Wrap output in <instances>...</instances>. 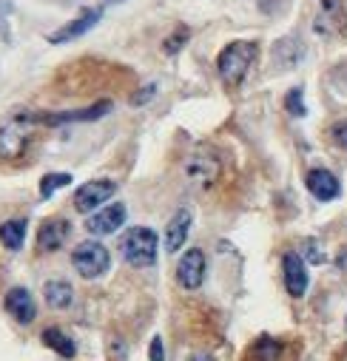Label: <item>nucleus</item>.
I'll list each match as a JSON object with an SVG mask.
<instances>
[{"mask_svg":"<svg viewBox=\"0 0 347 361\" xmlns=\"http://www.w3.org/2000/svg\"><path fill=\"white\" fill-rule=\"evenodd\" d=\"M253 60H256V43H250V40L228 43L217 57V68H219V77L225 80V85H239L245 80L248 68L253 66Z\"/></svg>","mask_w":347,"mask_h":361,"instance_id":"obj_1","label":"nucleus"},{"mask_svg":"<svg viewBox=\"0 0 347 361\" xmlns=\"http://www.w3.org/2000/svg\"><path fill=\"white\" fill-rule=\"evenodd\" d=\"M159 239L151 228H128L120 239V253L131 267H151L157 262Z\"/></svg>","mask_w":347,"mask_h":361,"instance_id":"obj_2","label":"nucleus"},{"mask_svg":"<svg viewBox=\"0 0 347 361\" xmlns=\"http://www.w3.org/2000/svg\"><path fill=\"white\" fill-rule=\"evenodd\" d=\"M71 264H74V270L83 279H100L109 270V264H111V253H109L106 245H100L95 239L92 242H80L74 247V253H71Z\"/></svg>","mask_w":347,"mask_h":361,"instance_id":"obj_3","label":"nucleus"},{"mask_svg":"<svg viewBox=\"0 0 347 361\" xmlns=\"http://www.w3.org/2000/svg\"><path fill=\"white\" fill-rule=\"evenodd\" d=\"M117 194V183H111V179H92V183H85L77 188L74 194V208L80 214H95L100 211L103 202H109L111 197Z\"/></svg>","mask_w":347,"mask_h":361,"instance_id":"obj_4","label":"nucleus"},{"mask_svg":"<svg viewBox=\"0 0 347 361\" xmlns=\"http://www.w3.org/2000/svg\"><path fill=\"white\" fill-rule=\"evenodd\" d=\"M205 253L200 250V247H191V250H185L183 253V259H180V264H177V282L185 288V290H197V288H202V282H205Z\"/></svg>","mask_w":347,"mask_h":361,"instance_id":"obj_5","label":"nucleus"},{"mask_svg":"<svg viewBox=\"0 0 347 361\" xmlns=\"http://www.w3.org/2000/svg\"><path fill=\"white\" fill-rule=\"evenodd\" d=\"M185 173H188V179H191L194 185L208 188L214 179L219 176V159H217L211 151H197V154L188 157V162H185Z\"/></svg>","mask_w":347,"mask_h":361,"instance_id":"obj_6","label":"nucleus"},{"mask_svg":"<svg viewBox=\"0 0 347 361\" xmlns=\"http://www.w3.org/2000/svg\"><path fill=\"white\" fill-rule=\"evenodd\" d=\"M123 225H126V205L123 202L106 205L85 219V228H89V233H95V236H109V233L120 231Z\"/></svg>","mask_w":347,"mask_h":361,"instance_id":"obj_7","label":"nucleus"},{"mask_svg":"<svg viewBox=\"0 0 347 361\" xmlns=\"http://www.w3.org/2000/svg\"><path fill=\"white\" fill-rule=\"evenodd\" d=\"M282 274H285V288L293 299H302L308 293V267L299 253H285L282 256Z\"/></svg>","mask_w":347,"mask_h":361,"instance_id":"obj_8","label":"nucleus"},{"mask_svg":"<svg viewBox=\"0 0 347 361\" xmlns=\"http://www.w3.org/2000/svg\"><path fill=\"white\" fill-rule=\"evenodd\" d=\"M103 18V9H83L74 20H68L63 29H57L54 35H49V43H68V40H74V37H83L89 29H95L97 26V20Z\"/></svg>","mask_w":347,"mask_h":361,"instance_id":"obj_9","label":"nucleus"},{"mask_svg":"<svg viewBox=\"0 0 347 361\" xmlns=\"http://www.w3.org/2000/svg\"><path fill=\"white\" fill-rule=\"evenodd\" d=\"M26 123H32L29 114L26 117H18V120H9L4 128H0V154H4V157H15V154L23 151L26 134H29V126Z\"/></svg>","mask_w":347,"mask_h":361,"instance_id":"obj_10","label":"nucleus"},{"mask_svg":"<svg viewBox=\"0 0 347 361\" xmlns=\"http://www.w3.org/2000/svg\"><path fill=\"white\" fill-rule=\"evenodd\" d=\"M305 185H308V191H310L316 200H322V202L336 200V197H339V191H341L336 173H330L327 168H313V171H308Z\"/></svg>","mask_w":347,"mask_h":361,"instance_id":"obj_11","label":"nucleus"},{"mask_svg":"<svg viewBox=\"0 0 347 361\" xmlns=\"http://www.w3.org/2000/svg\"><path fill=\"white\" fill-rule=\"evenodd\" d=\"M4 307L9 310V316H15L20 324H32L37 316V305L32 299V293L26 288H12L4 299Z\"/></svg>","mask_w":347,"mask_h":361,"instance_id":"obj_12","label":"nucleus"},{"mask_svg":"<svg viewBox=\"0 0 347 361\" xmlns=\"http://www.w3.org/2000/svg\"><path fill=\"white\" fill-rule=\"evenodd\" d=\"M188 233H191V211L180 208L177 214L171 216V222L165 225V250L168 253H177L185 245Z\"/></svg>","mask_w":347,"mask_h":361,"instance_id":"obj_13","label":"nucleus"},{"mask_svg":"<svg viewBox=\"0 0 347 361\" xmlns=\"http://www.w3.org/2000/svg\"><path fill=\"white\" fill-rule=\"evenodd\" d=\"M344 0H322V9L316 18V32L319 35H336L344 29Z\"/></svg>","mask_w":347,"mask_h":361,"instance_id":"obj_14","label":"nucleus"},{"mask_svg":"<svg viewBox=\"0 0 347 361\" xmlns=\"http://www.w3.org/2000/svg\"><path fill=\"white\" fill-rule=\"evenodd\" d=\"M68 222L66 219H49V222H43L40 225V233H37V245H40V250H60L63 245H66V239H68Z\"/></svg>","mask_w":347,"mask_h":361,"instance_id":"obj_15","label":"nucleus"},{"mask_svg":"<svg viewBox=\"0 0 347 361\" xmlns=\"http://www.w3.org/2000/svg\"><path fill=\"white\" fill-rule=\"evenodd\" d=\"M109 111H111V103L103 100V103H97V106H92V109L60 111V114H49V117H40V120L49 123V126H60V123H89V120H100V117L109 114Z\"/></svg>","mask_w":347,"mask_h":361,"instance_id":"obj_16","label":"nucleus"},{"mask_svg":"<svg viewBox=\"0 0 347 361\" xmlns=\"http://www.w3.org/2000/svg\"><path fill=\"white\" fill-rule=\"evenodd\" d=\"M43 293H46V305L54 307V310H66V307H71V302H74V290H71V285L63 282V279L46 282Z\"/></svg>","mask_w":347,"mask_h":361,"instance_id":"obj_17","label":"nucleus"},{"mask_svg":"<svg viewBox=\"0 0 347 361\" xmlns=\"http://www.w3.org/2000/svg\"><path fill=\"white\" fill-rule=\"evenodd\" d=\"M26 239V219H9L0 225V242H4L9 250H20Z\"/></svg>","mask_w":347,"mask_h":361,"instance_id":"obj_18","label":"nucleus"},{"mask_svg":"<svg viewBox=\"0 0 347 361\" xmlns=\"http://www.w3.org/2000/svg\"><path fill=\"white\" fill-rule=\"evenodd\" d=\"M43 344L51 347V350H54L57 355H63V358H71V355L77 353L74 341H71L60 327H49V330H43Z\"/></svg>","mask_w":347,"mask_h":361,"instance_id":"obj_19","label":"nucleus"},{"mask_svg":"<svg viewBox=\"0 0 347 361\" xmlns=\"http://www.w3.org/2000/svg\"><path fill=\"white\" fill-rule=\"evenodd\" d=\"M279 355H282V344L276 338H271V336H262L253 347V358L256 361H279Z\"/></svg>","mask_w":347,"mask_h":361,"instance_id":"obj_20","label":"nucleus"},{"mask_svg":"<svg viewBox=\"0 0 347 361\" xmlns=\"http://www.w3.org/2000/svg\"><path fill=\"white\" fill-rule=\"evenodd\" d=\"M66 185H71V173H46L40 179V197L49 200L57 188H66Z\"/></svg>","mask_w":347,"mask_h":361,"instance_id":"obj_21","label":"nucleus"},{"mask_svg":"<svg viewBox=\"0 0 347 361\" xmlns=\"http://www.w3.org/2000/svg\"><path fill=\"white\" fill-rule=\"evenodd\" d=\"M285 109H288L293 117H305V114H308V109H305V103H302V88H291L288 97H285Z\"/></svg>","mask_w":347,"mask_h":361,"instance_id":"obj_22","label":"nucleus"},{"mask_svg":"<svg viewBox=\"0 0 347 361\" xmlns=\"http://www.w3.org/2000/svg\"><path fill=\"white\" fill-rule=\"evenodd\" d=\"M330 140H333L339 148H347V120H341V123H336V126L330 128Z\"/></svg>","mask_w":347,"mask_h":361,"instance_id":"obj_23","label":"nucleus"},{"mask_svg":"<svg viewBox=\"0 0 347 361\" xmlns=\"http://www.w3.org/2000/svg\"><path fill=\"white\" fill-rule=\"evenodd\" d=\"M305 253H308V259H310L313 264H322V262H324V253H322V247H319L316 239H308V242H305Z\"/></svg>","mask_w":347,"mask_h":361,"instance_id":"obj_24","label":"nucleus"},{"mask_svg":"<svg viewBox=\"0 0 347 361\" xmlns=\"http://www.w3.org/2000/svg\"><path fill=\"white\" fill-rule=\"evenodd\" d=\"M185 40H188V32L183 29L177 37H168V40H165V51H168V54H177V51L185 46Z\"/></svg>","mask_w":347,"mask_h":361,"instance_id":"obj_25","label":"nucleus"},{"mask_svg":"<svg viewBox=\"0 0 347 361\" xmlns=\"http://www.w3.org/2000/svg\"><path fill=\"white\" fill-rule=\"evenodd\" d=\"M148 355H151V361H165V350H162V338H159V336H154V338H151Z\"/></svg>","mask_w":347,"mask_h":361,"instance_id":"obj_26","label":"nucleus"},{"mask_svg":"<svg viewBox=\"0 0 347 361\" xmlns=\"http://www.w3.org/2000/svg\"><path fill=\"white\" fill-rule=\"evenodd\" d=\"M151 94H154V85H145L140 94H134V106H142V103H145V100H148Z\"/></svg>","mask_w":347,"mask_h":361,"instance_id":"obj_27","label":"nucleus"},{"mask_svg":"<svg viewBox=\"0 0 347 361\" xmlns=\"http://www.w3.org/2000/svg\"><path fill=\"white\" fill-rule=\"evenodd\" d=\"M336 267H339V270H344V274H347V245L339 250V256H336Z\"/></svg>","mask_w":347,"mask_h":361,"instance_id":"obj_28","label":"nucleus"},{"mask_svg":"<svg viewBox=\"0 0 347 361\" xmlns=\"http://www.w3.org/2000/svg\"><path fill=\"white\" fill-rule=\"evenodd\" d=\"M188 361H217V358H214L211 353H194V355H191Z\"/></svg>","mask_w":347,"mask_h":361,"instance_id":"obj_29","label":"nucleus"}]
</instances>
